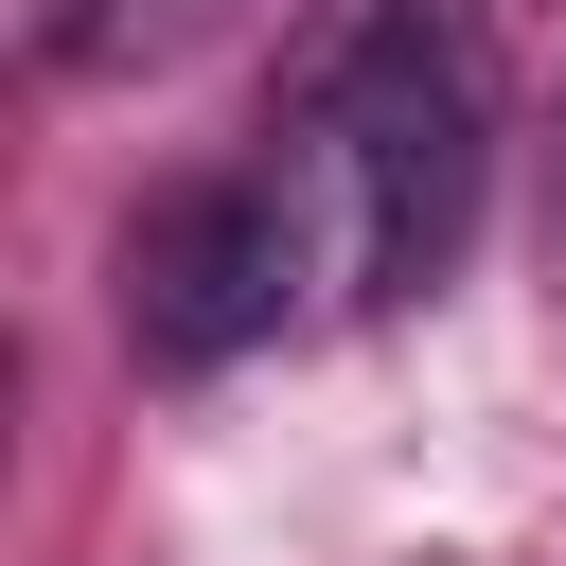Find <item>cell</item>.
Segmentation results:
<instances>
[{"label":"cell","instance_id":"cell-1","mask_svg":"<svg viewBox=\"0 0 566 566\" xmlns=\"http://www.w3.org/2000/svg\"><path fill=\"white\" fill-rule=\"evenodd\" d=\"M283 177H301V230H318V301H354V318L442 301V265L478 248V195H495V71H478V35L442 0H371L301 71Z\"/></svg>","mask_w":566,"mask_h":566},{"label":"cell","instance_id":"cell-2","mask_svg":"<svg viewBox=\"0 0 566 566\" xmlns=\"http://www.w3.org/2000/svg\"><path fill=\"white\" fill-rule=\"evenodd\" d=\"M301 301H318V230H301V177H283V159L177 177V195L124 230V336H142V371H230V354H265Z\"/></svg>","mask_w":566,"mask_h":566},{"label":"cell","instance_id":"cell-3","mask_svg":"<svg viewBox=\"0 0 566 566\" xmlns=\"http://www.w3.org/2000/svg\"><path fill=\"white\" fill-rule=\"evenodd\" d=\"M177 18H195V0H88V18H53V53H71V71H124V53H159Z\"/></svg>","mask_w":566,"mask_h":566}]
</instances>
